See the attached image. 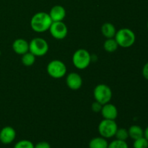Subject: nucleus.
<instances>
[{
	"label": "nucleus",
	"instance_id": "nucleus-1",
	"mask_svg": "<svg viewBox=\"0 0 148 148\" xmlns=\"http://www.w3.org/2000/svg\"><path fill=\"white\" fill-rule=\"evenodd\" d=\"M52 20L49 13L39 12L35 14L30 20V27L36 33H43L49 30L51 25Z\"/></svg>",
	"mask_w": 148,
	"mask_h": 148
},
{
	"label": "nucleus",
	"instance_id": "nucleus-2",
	"mask_svg": "<svg viewBox=\"0 0 148 148\" xmlns=\"http://www.w3.org/2000/svg\"><path fill=\"white\" fill-rule=\"evenodd\" d=\"M114 38L116 40L119 46L122 48H130L135 43L136 36L131 29L124 27L116 31Z\"/></svg>",
	"mask_w": 148,
	"mask_h": 148
},
{
	"label": "nucleus",
	"instance_id": "nucleus-3",
	"mask_svg": "<svg viewBox=\"0 0 148 148\" xmlns=\"http://www.w3.org/2000/svg\"><path fill=\"white\" fill-rule=\"evenodd\" d=\"M92 56L88 50L79 49L74 53L72 56V63L77 69L83 70L90 64Z\"/></svg>",
	"mask_w": 148,
	"mask_h": 148
},
{
	"label": "nucleus",
	"instance_id": "nucleus-4",
	"mask_svg": "<svg viewBox=\"0 0 148 148\" xmlns=\"http://www.w3.org/2000/svg\"><path fill=\"white\" fill-rule=\"evenodd\" d=\"M49 46L47 41L43 38H34L29 43V51L35 56H43L49 51Z\"/></svg>",
	"mask_w": 148,
	"mask_h": 148
},
{
	"label": "nucleus",
	"instance_id": "nucleus-5",
	"mask_svg": "<svg viewBox=\"0 0 148 148\" xmlns=\"http://www.w3.org/2000/svg\"><path fill=\"white\" fill-rule=\"evenodd\" d=\"M117 129H118V125L115 120L103 119V120L100 122L98 130L101 137L106 139H110L115 136Z\"/></svg>",
	"mask_w": 148,
	"mask_h": 148
},
{
	"label": "nucleus",
	"instance_id": "nucleus-6",
	"mask_svg": "<svg viewBox=\"0 0 148 148\" xmlns=\"http://www.w3.org/2000/svg\"><path fill=\"white\" fill-rule=\"evenodd\" d=\"M46 70L49 76L55 79H59L64 77L66 74V66L62 61L55 59L48 64Z\"/></svg>",
	"mask_w": 148,
	"mask_h": 148
},
{
	"label": "nucleus",
	"instance_id": "nucleus-7",
	"mask_svg": "<svg viewBox=\"0 0 148 148\" xmlns=\"http://www.w3.org/2000/svg\"><path fill=\"white\" fill-rule=\"evenodd\" d=\"M93 95L95 101L104 105L111 101L112 98V91L107 85L99 84L95 86L93 90Z\"/></svg>",
	"mask_w": 148,
	"mask_h": 148
},
{
	"label": "nucleus",
	"instance_id": "nucleus-8",
	"mask_svg": "<svg viewBox=\"0 0 148 148\" xmlns=\"http://www.w3.org/2000/svg\"><path fill=\"white\" fill-rule=\"evenodd\" d=\"M52 37L57 40H62L65 38L68 34V28L66 24L62 21L53 22L49 28Z\"/></svg>",
	"mask_w": 148,
	"mask_h": 148
},
{
	"label": "nucleus",
	"instance_id": "nucleus-9",
	"mask_svg": "<svg viewBox=\"0 0 148 148\" xmlns=\"http://www.w3.org/2000/svg\"><path fill=\"white\" fill-rule=\"evenodd\" d=\"M16 133L15 130L10 126L3 127L0 131V142L4 145L11 144L15 140Z\"/></svg>",
	"mask_w": 148,
	"mask_h": 148
},
{
	"label": "nucleus",
	"instance_id": "nucleus-10",
	"mask_svg": "<svg viewBox=\"0 0 148 148\" xmlns=\"http://www.w3.org/2000/svg\"><path fill=\"white\" fill-rule=\"evenodd\" d=\"M66 83L68 88L73 90L79 89L82 85V79L80 75L77 72H71L67 75Z\"/></svg>",
	"mask_w": 148,
	"mask_h": 148
},
{
	"label": "nucleus",
	"instance_id": "nucleus-11",
	"mask_svg": "<svg viewBox=\"0 0 148 148\" xmlns=\"http://www.w3.org/2000/svg\"><path fill=\"white\" fill-rule=\"evenodd\" d=\"M101 115L105 119L115 120L118 116V110L114 104L108 103L103 105L101 109Z\"/></svg>",
	"mask_w": 148,
	"mask_h": 148
},
{
	"label": "nucleus",
	"instance_id": "nucleus-12",
	"mask_svg": "<svg viewBox=\"0 0 148 148\" xmlns=\"http://www.w3.org/2000/svg\"><path fill=\"white\" fill-rule=\"evenodd\" d=\"M49 14L53 22L63 21L66 17V10L62 5H55L51 9Z\"/></svg>",
	"mask_w": 148,
	"mask_h": 148
},
{
	"label": "nucleus",
	"instance_id": "nucleus-13",
	"mask_svg": "<svg viewBox=\"0 0 148 148\" xmlns=\"http://www.w3.org/2000/svg\"><path fill=\"white\" fill-rule=\"evenodd\" d=\"M12 49L14 53L23 55L29 51V43L23 38H17L13 42Z\"/></svg>",
	"mask_w": 148,
	"mask_h": 148
},
{
	"label": "nucleus",
	"instance_id": "nucleus-14",
	"mask_svg": "<svg viewBox=\"0 0 148 148\" xmlns=\"http://www.w3.org/2000/svg\"><path fill=\"white\" fill-rule=\"evenodd\" d=\"M101 33L106 38H113L115 37L116 30L112 23H106L101 27Z\"/></svg>",
	"mask_w": 148,
	"mask_h": 148
},
{
	"label": "nucleus",
	"instance_id": "nucleus-15",
	"mask_svg": "<svg viewBox=\"0 0 148 148\" xmlns=\"http://www.w3.org/2000/svg\"><path fill=\"white\" fill-rule=\"evenodd\" d=\"M89 148H108V143L107 139L103 137H94L90 141Z\"/></svg>",
	"mask_w": 148,
	"mask_h": 148
},
{
	"label": "nucleus",
	"instance_id": "nucleus-16",
	"mask_svg": "<svg viewBox=\"0 0 148 148\" xmlns=\"http://www.w3.org/2000/svg\"><path fill=\"white\" fill-rule=\"evenodd\" d=\"M129 137L135 140L140 137H144V130L141 127L138 125H132L128 130Z\"/></svg>",
	"mask_w": 148,
	"mask_h": 148
},
{
	"label": "nucleus",
	"instance_id": "nucleus-17",
	"mask_svg": "<svg viewBox=\"0 0 148 148\" xmlns=\"http://www.w3.org/2000/svg\"><path fill=\"white\" fill-rule=\"evenodd\" d=\"M103 48L106 52L113 53V52H115L118 49L119 45L114 38H107L106 41L104 42Z\"/></svg>",
	"mask_w": 148,
	"mask_h": 148
},
{
	"label": "nucleus",
	"instance_id": "nucleus-18",
	"mask_svg": "<svg viewBox=\"0 0 148 148\" xmlns=\"http://www.w3.org/2000/svg\"><path fill=\"white\" fill-rule=\"evenodd\" d=\"M22 63L26 66H30L35 63L36 62V56L31 53V52L28 51L27 53H24L22 55Z\"/></svg>",
	"mask_w": 148,
	"mask_h": 148
},
{
	"label": "nucleus",
	"instance_id": "nucleus-19",
	"mask_svg": "<svg viewBox=\"0 0 148 148\" xmlns=\"http://www.w3.org/2000/svg\"><path fill=\"white\" fill-rule=\"evenodd\" d=\"M114 137H116V140L126 141V140L129 138L128 130H127V129L125 128H118Z\"/></svg>",
	"mask_w": 148,
	"mask_h": 148
},
{
	"label": "nucleus",
	"instance_id": "nucleus-20",
	"mask_svg": "<svg viewBox=\"0 0 148 148\" xmlns=\"http://www.w3.org/2000/svg\"><path fill=\"white\" fill-rule=\"evenodd\" d=\"M134 148H148V140L145 137L134 140Z\"/></svg>",
	"mask_w": 148,
	"mask_h": 148
},
{
	"label": "nucleus",
	"instance_id": "nucleus-21",
	"mask_svg": "<svg viewBox=\"0 0 148 148\" xmlns=\"http://www.w3.org/2000/svg\"><path fill=\"white\" fill-rule=\"evenodd\" d=\"M108 148H129L128 144L126 141L116 140L108 143Z\"/></svg>",
	"mask_w": 148,
	"mask_h": 148
},
{
	"label": "nucleus",
	"instance_id": "nucleus-22",
	"mask_svg": "<svg viewBox=\"0 0 148 148\" xmlns=\"http://www.w3.org/2000/svg\"><path fill=\"white\" fill-rule=\"evenodd\" d=\"M35 145L27 140H20L14 145V148H34Z\"/></svg>",
	"mask_w": 148,
	"mask_h": 148
},
{
	"label": "nucleus",
	"instance_id": "nucleus-23",
	"mask_svg": "<svg viewBox=\"0 0 148 148\" xmlns=\"http://www.w3.org/2000/svg\"><path fill=\"white\" fill-rule=\"evenodd\" d=\"M103 105L101 103H100L99 102L95 101V102L92 103V104L91 105V109L92 110V111L95 113L101 112V109H102Z\"/></svg>",
	"mask_w": 148,
	"mask_h": 148
},
{
	"label": "nucleus",
	"instance_id": "nucleus-24",
	"mask_svg": "<svg viewBox=\"0 0 148 148\" xmlns=\"http://www.w3.org/2000/svg\"><path fill=\"white\" fill-rule=\"evenodd\" d=\"M34 148H51V147L50 144H49V143L45 141H42L39 142L37 144L35 145Z\"/></svg>",
	"mask_w": 148,
	"mask_h": 148
},
{
	"label": "nucleus",
	"instance_id": "nucleus-25",
	"mask_svg": "<svg viewBox=\"0 0 148 148\" xmlns=\"http://www.w3.org/2000/svg\"><path fill=\"white\" fill-rule=\"evenodd\" d=\"M143 75L145 79L148 80V62L144 65L143 68Z\"/></svg>",
	"mask_w": 148,
	"mask_h": 148
},
{
	"label": "nucleus",
	"instance_id": "nucleus-26",
	"mask_svg": "<svg viewBox=\"0 0 148 148\" xmlns=\"http://www.w3.org/2000/svg\"><path fill=\"white\" fill-rule=\"evenodd\" d=\"M144 137L148 140V126L146 127L145 130H144Z\"/></svg>",
	"mask_w": 148,
	"mask_h": 148
},
{
	"label": "nucleus",
	"instance_id": "nucleus-27",
	"mask_svg": "<svg viewBox=\"0 0 148 148\" xmlns=\"http://www.w3.org/2000/svg\"><path fill=\"white\" fill-rule=\"evenodd\" d=\"M1 51H0V56H1Z\"/></svg>",
	"mask_w": 148,
	"mask_h": 148
},
{
	"label": "nucleus",
	"instance_id": "nucleus-28",
	"mask_svg": "<svg viewBox=\"0 0 148 148\" xmlns=\"http://www.w3.org/2000/svg\"><path fill=\"white\" fill-rule=\"evenodd\" d=\"M147 29H148V22H147Z\"/></svg>",
	"mask_w": 148,
	"mask_h": 148
}]
</instances>
